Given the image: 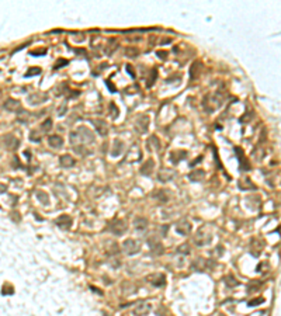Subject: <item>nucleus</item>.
Instances as JSON below:
<instances>
[{
    "label": "nucleus",
    "mask_w": 281,
    "mask_h": 316,
    "mask_svg": "<svg viewBox=\"0 0 281 316\" xmlns=\"http://www.w3.org/2000/svg\"><path fill=\"white\" fill-rule=\"evenodd\" d=\"M94 141V135L86 126H79L76 131L70 134V142L72 143H92Z\"/></svg>",
    "instance_id": "f257e3e1"
},
{
    "label": "nucleus",
    "mask_w": 281,
    "mask_h": 316,
    "mask_svg": "<svg viewBox=\"0 0 281 316\" xmlns=\"http://www.w3.org/2000/svg\"><path fill=\"white\" fill-rule=\"evenodd\" d=\"M211 240H212V235H211V232L208 230L207 226H201L200 229L197 230V235H195L194 237V242L197 246H207L211 243Z\"/></svg>",
    "instance_id": "f03ea898"
},
{
    "label": "nucleus",
    "mask_w": 281,
    "mask_h": 316,
    "mask_svg": "<svg viewBox=\"0 0 281 316\" xmlns=\"http://www.w3.org/2000/svg\"><path fill=\"white\" fill-rule=\"evenodd\" d=\"M122 249L128 256H134V254H137V253H139L141 242L139 240H135V239H126L125 242L122 243Z\"/></svg>",
    "instance_id": "7ed1b4c3"
},
{
    "label": "nucleus",
    "mask_w": 281,
    "mask_h": 316,
    "mask_svg": "<svg viewBox=\"0 0 281 316\" xmlns=\"http://www.w3.org/2000/svg\"><path fill=\"white\" fill-rule=\"evenodd\" d=\"M108 230H110L113 235H115V236H121V235L125 233L126 224L122 221V219H115V221H113L110 225H108Z\"/></svg>",
    "instance_id": "20e7f679"
},
{
    "label": "nucleus",
    "mask_w": 281,
    "mask_h": 316,
    "mask_svg": "<svg viewBox=\"0 0 281 316\" xmlns=\"http://www.w3.org/2000/svg\"><path fill=\"white\" fill-rule=\"evenodd\" d=\"M146 281L149 282L150 285H153V287H165L166 284V277L163 275L162 273H153V274H149V275L146 277Z\"/></svg>",
    "instance_id": "39448f33"
},
{
    "label": "nucleus",
    "mask_w": 281,
    "mask_h": 316,
    "mask_svg": "<svg viewBox=\"0 0 281 316\" xmlns=\"http://www.w3.org/2000/svg\"><path fill=\"white\" fill-rule=\"evenodd\" d=\"M148 245H149L152 254H155V256H160L162 253L165 252V247H163L162 242L158 237H149V239H148Z\"/></svg>",
    "instance_id": "423d86ee"
},
{
    "label": "nucleus",
    "mask_w": 281,
    "mask_h": 316,
    "mask_svg": "<svg viewBox=\"0 0 281 316\" xmlns=\"http://www.w3.org/2000/svg\"><path fill=\"white\" fill-rule=\"evenodd\" d=\"M149 128V117L146 114H142L141 117H138L137 121H135V129L139 134H145Z\"/></svg>",
    "instance_id": "0eeeda50"
},
{
    "label": "nucleus",
    "mask_w": 281,
    "mask_h": 316,
    "mask_svg": "<svg viewBox=\"0 0 281 316\" xmlns=\"http://www.w3.org/2000/svg\"><path fill=\"white\" fill-rule=\"evenodd\" d=\"M214 267V263H211L210 260H205V258H197V260L193 263V269H195L197 271L200 273H204V271H208V270H211Z\"/></svg>",
    "instance_id": "6e6552de"
},
{
    "label": "nucleus",
    "mask_w": 281,
    "mask_h": 316,
    "mask_svg": "<svg viewBox=\"0 0 281 316\" xmlns=\"http://www.w3.org/2000/svg\"><path fill=\"white\" fill-rule=\"evenodd\" d=\"M48 100V96L45 93H32L27 97V101H28L31 105H37V104H41V103H45Z\"/></svg>",
    "instance_id": "1a4fd4ad"
},
{
    "label": "nucleus",
    "mask_w": 281,
    "mask_h": 316,
    "mask_svg": "<svg viewBox=\"0 0 281 316\" xmlns=\"http://www.w3.org/2000/svg\"><path fill=\"white\" fill-rule=\"evenodd\" d=\"M3 143L8 150H16L20 146V141L13 135H4L3 136Z\"/></svg>",
    "instance_id": "9d476101"
},
{
    "label": "nucleus",
    "mask_w": 281,
    "mask_h": 316,
    "mask_svg": "<svg viewBox=\"0 0 281 316\" xmlns=\"http://www.w3.org/2000/svg\"><path fill=\"white\" fill-rule=\"evenodd\" d=\"M235 152H236L238 159H239L240 170L242 171H249L250 170V163L247 162V159H246V156H244L243 150H240V147H235Z\"/></svg>",
    "instance_id": "9b49d317"
},
{
    "label": "nucleus",
    "mask_w": 281,
    "mask_h": 316,
    "mask_svg": "<svg viewBox=\"0 0 281 316\" xmlns=\"http://www.w3.org/2000/svg\"><path fill=\"white\" fill-rule=\"evenodd\" d=\"M174 176H176V173L173 170H170V169H162L158 173V180L160 183H167L170 180H173Z\"/></svg>",
    "instance_id": "f8f14e48"
},
{
    "label": "nucleus",
    "mask_w": 281,
    "mask_h": 316,
    "mask_svg": "<svg viewBox=\"0 0 281 316\" xmlns=\"http://www.w3.org/2000/svg\"><path fill=\"white\" fill-rule=\"evenodd\" d=\"M142 159V152H141V149L138 147V145H134L129 149V152H128V156H126V160L128 162H139Z\"/></svg>",
    "instance_id": "ddd939ff"
},
{
    "label": "nucleus",
    "mask_w": 281,
    "mask_h": 316,
    "mask_svg": "<svg viewBox=\"0 0 281 316\" xmlns=\"http://www.w3.org/2000/svg\"><path fill=\"white\" fill-rule=\"evenodd\" d=\"M250 245H252V250H250V253H252L255 257H257V256L261 253L263 247H264V243H263L259 237H253L252 242H250Z\"/></svg>",
    "instance_id": "4468645a"
},
{
    "label": "nucleus",
    "mask_w": 281,
    "mask_h": 316,
    "mask_svg": "<svg viewBox=\"0 0 281 316\" xmlns=\"http://www.w3.org/2000/svg\"><path fill=\"white\" fill-rule=\"evenodd\" d=\"M150 309H152V308H150L149 303L142 302V303H139V305L135 306L134 311H132V313H134L135 316H146L150 312Z\"/></svg>",
    "instance_id": "2eb2a0df"
},
{
    "label": "nucleus",
    "mask_w": 281,
    "mask_h": 316,
    "mask_svg": "<svg viewBox=\"0 0 281 316\" xmlns=\"http://www.w3.org/2000/svg\"><path fill=\"white\" fill-rule=\"evenodd\" d=\"M176 230L179 232L180 235L186 236V235H188L190 232H191V224H190L188 221H186V219H181L180 222H177V225H176Z\"/></svg>",
    "instance_id": "dca6fc26"
},
{
    "label": "nucleus",
    "mask_w": 281,
    "mask_h": 316,
    "mask_svg": "<svg viewBox=\"0 0 281 316\" xmlns=\"http://www.w3.org/2000/svg\"><path fill=\"white\" fill-rule=\"evenodd\" d=\"M55 224L58 225L60 229H69L72 226V224H73V221H72V218L69 215H60L59 218H56Z\"/></svg>",
    "instance_id": "f3484780"
},
{
    "label": "nucleus",
    "mask_w": 281,
    "mask_h": 316,
    "mask_svg": "<svg viewBox=\"0 0 281 316\" xmlns=\"http://www.w3.org/2000/svg\"><path fill=\"white\" fill-rule=\"evenodd\" d=\"M3 107L6 108L7 111H11V113H17V110H21V104L19 100H14V98H7L3 104Z\"/></svg>",
    "instance_id": "a211bd4d"
},
{
    "label": "nucleus",
    "mask_w": 281,
    "mask_h": 316,
    "mask_svg": "<svg viewBox=\"0 0 281 316\" xmlns=\"http://www.w3.org/2000/svg\"><path fill=\"white\" fill-rule=\"evenodd\" d=\"M93 124H94L96 131H97V134L100 135V136H107L108 126L105 124V121H103V119H96V121H93Z\"/></svg>",
    "instance_id": "6ab92c4d"
},
{
    "label": "nucleus",
    "mask_w": 281,
    "mask_h": 316,
    "mask_svg": "<svg viewBox=\"0 0 281 316\" xmlns=\"http://www.w3.org/2000/svg\"><path fill=\"white\" fill-rule=\"evenodd\" d=\"M169 191H166V190H158V191H155L152 194L153 200H156L159 204H166L169 201Z\"/></svg>",
    "instance_id": "aec40b11"
},
{
    "label": "nucleus",
    "mask_w": 281,
    "mask_h": 316,
    "mask_svg": "<svg viewBox=\"0 0 281 316\" xmlns=\"http://www.w3.org/2000/svg\"><path fill=\"white\" fill-rule=\"evenodd\" d=\"M153 169H155V160H153V159H149V160H146L143 164H142L141 174L142 176H150Z\"/></svg>",
    "instance_id": "412c9836"
},
{
    "label": "nucleus",
    "mask_w": 281,
    "mask_h": 316,
    "mask_svg": "<svg viewBox=\"0 0 281 316\" xmlns=\"http://www.w3.org/2000/svg\"><path fill=\"white\" fill-rule=\"evenodd\" d=\"M148 225H149V222H148V219L145 216H137L134 219V228L137 230H145L148 228Z\"/></svg>",
    "instance_id": "4be33fe9"
},
{
    "label": "nucleus",
    "mask_w": 281,
    "mask_h": 316,
    "mask_svg": "<svg viewBox=\"0 0 281 316\" xmlns=\"http://www.w3.org/2000/svg\"><path fill=\"white\" fill-rule=\"evenodd\" d=\"M205 177V171L201 170V169H197V170H193L191 173L188 174L190 181H202V179Z\"/></svg>",
    "instance_id": "5701e85b"
},
{
    "label": "nucleus",
    "mask_w": 281,
    "mask_h": 316,
    "mask_svg": "<svg viewBox=\"0 0 281 316\" xmlns=\"http://www.w3.org/2000/svg\"><path fill=\"white\" fill-rule=\"evenodd\" d=\"M48 142H49L51 147H53V149H59V147H62V145H63V139L59 135H51V136L48 138Z\"/></svg>",
    "instance_id": "b1692460"
},
{
    "label": "nucleus",
    "mask_w": 281,
    "mask_h": 316,
    "mask_svg": "<svg viewBox=\"0 0 281 316\" xmlns=\"http://www.w3.org/2000/svg\"><path fill=\"white\" fill-rule=\"evenodd\" d=\"M122 152H124V143L121 142V141L115 139V141H114V146H113V149H111V156L117 158V156H120Z\"/></svg>",
    "instance_id": "393cba45"
},
{
    "label": "nucleus",
    "mask_w": 281,
    "mask_h": 316,
    "mask_svg": "<svg viewBox=\"0 0 281 316\" xmlns=\"http://www.w3.org/2000/svg\"><path fill=\"white\" fill-rule=\"evenodd\" d=\"M186 156H187V152H186V150H176V152H173V153L170 155V158H171V163L177 164L180 160L186 159Z\"/></svg>",
    "instance_id": "a878e982"
},
{
    "label": "nucleus",
    "mask_w": 281,
    "mask_h": 316,
    "mask_svg": "<svg viewBox=\"0 0 281 316\" xmlns=\"http://www.w3.org/2000/svg\"><path fill=\"white\" fill-rule=\"evenodd\" d=\"M59 163L62 167H72L75 164V159L70 155H63L59 158Z\"/></svg>",
    "instance_id": "bb28decb"
},
{
    "label": "nucleus",
    "mask_w": 281,
    "mask_h": 316,
    "mask_svg": "<svg viewBox=\"0 0 281 316\" xmlns=\"http://www.w3.org/2000/svg\"><path fill=\"white\" fill-rule=\"evenodd\" d=\"M146 145H148V147H149L150 150H152V149H153V150H159V147H160V143H159V139L155 136V135H153L152 138H149V139H148Z\"/></svg>",
    "instance_id": "cd10ccee"
},
{
    "label": "nucleus",
    "mask_w": 281,
    "mask_h": 316,
    "mask_svg": "<svg viewBox=\"0 0 281 316\" xmlns=\"http://www.w3.org/2000/svg\"><path fill=\"white\" fill-rule=\"evenodd\" d=\"M118 47V42L115 40H108L107 41V47H105V53L107 55H111V53L115 51V48Z\"/></svg>",
    "instance_id": "c85d7f7f"
},
{
    "label": "nucleus",
    "mask_w": 281,
    "mask_h": 316,
    "mask_svg": "<svg viewBox=\"0 0 281 316\" xmlns=\"http://www.w3.org/2000/svg\"><path fill=\"white\" fill-rule=\"evenodd\" d=\"M239 188H242V190H255L256 188V186L253 184L252 181H250V179H244L243 181H240L239 183Z\"/></svg>",
    "instance_id": "c756f323"
},
{
    "label": "nucleus",
    "mask_w": 281,
    "mask_h": 316,
    "mask_svg": "<svg viewBox=\"0 0 281 316\" xmlns=\"http://www.w3.org/2000/svg\"><path fill=\"white\" fill-rule=\"evenodd\" d=\"M223 281H225L226 285H228V287H231V288L238 287V285H239V281H238V280H235L233 275H226L225 278H223Z\"/></svg>",
    "instance_id": "7c9ffc66"
},
{
    "label": "nucleus",
    "mask_w": 281,
    "mask_h": 316,
    "mask_svg": "<svg viewBox=\"0 0 281 316\" xmlns=\"http://www.w3.org/2000/svg\"><path fill=\"white\" fill-rule=\"evenodd\" d=\"M37 198L41 201L44 205H48V202H49V198H48V194L44 191H37Z\"/></svg>",
    "instance_id": "2f4dec72"
},
{
    "label": "nucleus",
    "mask_w": 281,
    "mask_h": 316,
    "mask_svg": "<svg viewBox=\"0 0 281 316\" xmlns=\"http://www.w3.org/2000/svg\"><path fill=\"white\" fill-rule=\"evenodd\" d=\"M51 128H52V119H51V118L45 119V121L41 124V129H42L44 132H49Z\"/></svg>",
    "instance_id": "473e14b6"
},
{
    "label": "nucleus",
    "mask_w": 281,
    "mask_h": 316,
    "mask_svg": "<svg viewBox=\"0 0 281 316\" xmlns=\"http://www.w3.org/2000/svg\"><path fill=\"white\" fill-rule=\"evenodd\" d=\"M125 53L129 56V58H137V56H138V49H137V48L129 47V48H126V49H125Z\"/></svg>",
    "instance_id": "72a5a7b5"
},
{
    "label": "nucleus",
    "mask_w": 281,
    "mask_h": 316,
    "mask_svg": "<svg viewBox=\"0 0 281 316\" xmlns=\"http://www.w3.org/2000/svg\"><path fill=\"white\" fill-rule=\"evenodd\" d=\"M41 73V69L40 68H31L28 69V72L25 73V77H31V76H37V75Z\"/></svg>",
    "instance_id": "f704fd0d"
},
{
    "label": "nucleus",
    "mask_w": 281,
    "mask_h": 316,
    "mask_svg": "<svg viewBox=\"0 0 281 316\" xmlns=\"http://www.w3.org/2000/svg\"><path fill=\"white\" fill-rule=\"evenodd\" d=\"M152 73H153V75L149 77V80H148V84H146L148 87H150V86H152V84L155 83L156 77H158V70H156V69H153V70H152Z\"/></svg>",
    "instance_id": "c9c22d12"
},
{
    "label": "nucleus",
    "mask_w": 281,
    "mask_h": 316,
    "mask_svg": "<svg viewBox=\"0 0 281 316\" xmlns=\"http://www.w3.org/2000/svg\"><path fill=\"white\" fill-rule=\"evenodd\" d=\"M263 302H264V299L260 297V298H255V299L249 301V303H247V305H249V306H257V305H260V303H263Z\"/></svg>",
    "instance_id": "e433bc0d"
},
{
    "label": "nucleus",
    "mask_w": 281,
    "mask_h": 316,
    "mask_svg": "<svg viewBox=\"0 0 281 316\" xmlns=\"http://www.w3.org/2000/svg\"><path fill=\"white\" fill-rule=\"evenodd\" d=\"M110 110H111V117H113V118H115V117L118 115L120 111H118V108L115 107V104H114V103L110 104Z\"/></svg>",
    "instance_id": "4c0bfd02"
},
{
    "label": "nucleus",
    "mask_w": 281,
    "mask_h": 316,
    "mask_svg": "<svg viewBox=\"0 0 281 316\" xmlns=\"http://www.w3.org/2000/svg\"><path fill=\"white\" fill-rule=\"evenodd\" d=\"M66 65H68V61H66V59H59V61L53 65V69L56 70V69H59L60 66H66Z\"/></svg>",
    "instance_id": "58836bf2"
},
{
    "label": "nucleus",
    "mask_w": 281,
    "mask_h": 316,
    "mask_svg": "<svg viewBox=\"0 0 281 316\" xmlns=\"http://www.w3.org/2000/svg\"><path fill=\"white\" fill-rule=\"evenodd\" d=\"M30 139H31L32 142H40V141H41V136H38V132H37V131H32V132H31V136H30Z\"/></svg>",
    "instance_id": "ea45409f"
},
{
    "label": "nucleus",
    "mask_w": 281,
    "mask_h": 316,
    "mask_svg": "<svg viewBox=\"0 0 281 316\" xmlns=\"http://www.w3.org/2000/svg\"><path fill=\"white\" fill-rule=\"evenodd\" d=\"M177 252L179 253H184V254H188L190 253V247L187 245H181L179 249H177Z\"/></svg>",
    "instance_id": "a19ab883"
},
{
    "label": "nucleus",
    "mask_w": 281,
    "mask_h": 316,
    "mask_svg": "<svg viewBox=\"0 0 281 316\" xmlns=\"http://www.w3.org/2000/svg\"><path fill=\"white\" fill-rule=\"evenodd\" d=\"M30 53L34 56H40V55H45L47 53V49H37V51H30Z\"/></svg>",
    "instance_id": "79ce46f5"
},
{
    "label": "nucleus",
    "mask_w": 281,
    "mask_h": 316,
    "mask_svg": "<svg viewBox=\"0 0 281 316\" xmlns=\"http://www.w3.org/2000/svg\"><path fill=\"white\" fill-rule=\"evenodd\" d=\"M125 68H126V72H128V73L131 75V77H132V79H135V72H134V68H132L131 65H126Z\"/></svg>",
    "instance_id": "37998d69"
},
{
    "label": "nucleus",
    "mask_w": 281,
    "mask_h": 316,
    "mask_svg": "<svg viewBox=\"0 0 281 316\" xmlns=\"http://www.w3.org/2000/svg\"><path fill=\"white\" fill-rule=\"evenodd\" d=\"M156 55H158L160 59H167V52H166V51H158Z\"/></svg>",
    "instance_id": "c03bdc74"
},
{
    "label": "nucleus",
    "mask_w": 281,
    "mask_h": 316,
    "mask_svg": "<svg viewBox=\"0 0 281 316\" xmlns=\"http://www.w3.org/2000/svg\"><path fill=\"white\" fill-rule=\"evenodd\" d=\"M90 290H92V291H94V292H97L98 295H103V291H101V290H98V288H96V287H93V285H90Z\"/></svg>",
    "instance_id": "a18cd8bd"
},
{
    "label": "nucleus",
    "mask_w": 281,
    "mask_h": 316,
    "mask_svg": "<svg viewBox=\"0 0 281 316\" xmlns=\"http://www.w3.org/2000/svg\"><path fill=\"white\" fill-rule=\"evenodd\" d=\"M134 90H138V86H134V87H128V89H126V93H131V94H132V93H135Z\"/></svg>",
    "instance_id": "49530a36"
},
{
    "label": "nucleus",
    "mask_w": 281,
    "mask_h": 316,
    "mask_svg": "<svg viewBox=\"0 0 281 316\" xmlns=\"http://www.w3.org/2000/svg\"><path fill=\"white\" fill-rule=\"evenodd\" d=\"M107 86L110 87V90H111V91H113V93H115V87H114L113 84H111V82H110V80H107Z\"/></svg>",
    "instance_id": "de8ad7c7"
},
{
    "label": "nucleus",
    "mask_w": 281,
    "mask_h": 316,
    "mask_svg": "<svg viewBox=\"0 0 281 316\" xmlns=\"http://www.w3.org/2000/svg\"><path fill=\"white\" fill-rule=\"evenodd\" d=\"M3 191H6V186H2V184H0V192H3Z\"/></svg>",
    "instance_id": "09e8293b"
},
{
    "label": "nucleus",
    "mask_w": 281,
    "mask_h": 316,
    "mask_svg": "<svg viewBox=\"0 0 281 316\" xmlns=\"http://www.w3.org/2000/svg\"><path fill=\"white\" fill-rule=\"evenodd\" d=\"M219 316H225V315H223V313H221V315H219Z\"/></svg>",
    "instance_id": "8fccbe9b"
}]
</instances>
